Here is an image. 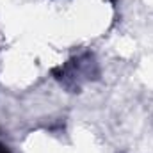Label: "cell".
I'll return each mask as SVG.
<instances>
[{"label":"cell","mask_w":153,"mask_h":153,"mask_svg":"<svg viewBox=\"0 0 153 153\" xmlns=\"http://www.w3.org/2000/svg\"><path fill=\"white\" fill-rule=\"evenodd\" d=\"M0 153H9V152H7V150H5V148H4V146L0 144Z\"/></svg>","instance_id":"obj_1"}]
</instances>
